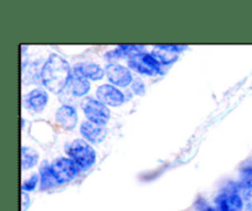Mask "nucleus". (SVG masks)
Returning a JSON list of instances; mask_svg holds the SVG:
<instances>
[{
  "mask_svg": "<svg viewBox=\"0 0 252 211\" xmlns=\"http://www.w3.org/2000/svg\"><path fill=\"white\" fill-rule=\"evenodd\" d=\"M68 90L75 97H83L90 91V82L88 79L73 71L70 79H69Z\"/></svg>",
  "mask_w": 252,
  "mask_h": 211,
  "instance_id": "obj_13",
  "label": "nucleus"
},
{
  "mask_svg": "<svg viewBox=\"0 0 252 211\" xmlns=\"http://www.w3.org/2000/svg\"><path fill=\"white\" fill-rule=\"evenodd\" d=\"M56 122L63 129L71 130L78 124V113L74 107L64 105L59 107L56 112Z\"/></svg>",
  "mask_w": 252,
  "mask_h": 211,
  "instance_id": "obj_9",
  "label": "nucleus"
},
{
  "mask_svg": "<svg viewBox=\"0 0 252 211\" xmlns=\"http://www.w3.org/2000/svg\"><path fill=\"white\" fill-rule=\"evenodd\" d=\"M80 132L84 137H85L88 141H90L91 144H98V142H102L103 139L107 135V129H106L103 125L95 124L93 122H84L80 127Z\"/></svg>",
  "mask_w": 252,
  "mask_h": 211,
  "instance_id": "obj_10",
  "label": "nucleus"
},
{
  "mask_svg": "<svg viewBox=\"0 0 252 211\" xmlns=\"http://www.w3.org/2000/svg\"><path fill=\"white\" fill-rule=\"evenodd\" d=\"M105 70L106 76L113 86L127 87L129 83L133 82L132 73L126 66L120 65V64H108Z\"/></svg>",
  "mask_w": 252,
  "mask_h": 211,
  "instance_id": "obj_7",
  "label": "nucleus"
},
{
  "mask_svg": "<svg viewBox=\"0 0 252 211\" xmlns=\"http://www.w3.org/2000/svg\"><path fill=\"white\" fill-rule=\"evenodd\" d=\"M73 71L79 74V75L84 76L88 80L94 81L101 80L103 75H105V70L95 63H79L74 66Z\"/></svg>",
  "mask_w": 252,
  "mask_h": 211,
  "instance_id": "obj_12",
  "label": "nucleus"
},
{
  "mask_svg": "<svg viewBox=\"0 0 252 211\" xmlns=\"http://www.w3.org/2000/svg\"><path fill=\"white\" fill-rule=\"evenodd\" d=\"M132 90L135 95L143 96L145 93V85L140 79H135L132 82Z\"/></svg>",
  "mask_w": 252,
  "mask_h": 211,
  "instance_id": "obj_19",
  "label": "nucleus"
},
{
  "mask_svg": "<svg viewBox=\"0 0 252 211\" xmlns=\"http://www.w3.org/2000/svg\"><path fill=\"white\" fill-rule=\"evenodd\" d=\"M39 183H41L39 185L41 190H48L59 184L54 177L51 164L46 161L41 164V168H39Z\"/></svg>",
  "mask_w": 252,
  "mask_h": 211,
  "instance_id": "obj_14",
  "label": "nucleus"
},
{
  "mask_svg": "<svg viewBox=\"0 0 252 211\" xmlns=\"http://www.w3.org/2000/svg\"><path fill=\"white\" fill-rule=\"evenodd\" d=\"M96 96H97V100L100 102H102L106 106H111V107H118L125 102V95H123L122 91L118 90V87H116V86L108 85V83L97 87Z\"/></svg>",
  "mask_w": 252,
  "mask_h": 211,
  "instance_id": "obj_8",
  "label": "nucleus"
},
{
  "mask_svg": "<svg viewBox=\"0 0 252 211\" xmlns=\"http://www.w3.org/2000/svg\"><path fill=\"white\" fill-rule=\"evenodd\" d=\"M216 209L218 211H244L245 200L241 195L240 184H233L216 198Z\"/></svg>",
  "mask_w": 252,
  "mask_h": 211,
  "instance_id": "obj_3",
  "label": "nucleus"
},
{
  "mask_svg": "<svg viewBox=\"0 0 252 211\" xmlns=\"http://www.w3.org/2000/svg\"><path fill=\"white\" fill-rule=\"evenodd\" d=\"M66 154L71 161L81 169H89L96 161V152L89 142L76 139L66 147Z\"/></svg>",
  "mask_w": 252,
  "mask_h": 211,
  "instance_id": "obj_2",
  "label": "nucleus"
},
{
  "mask_svg": "<svg viewBox=\"0 0 252 211\" xmlns=\"http://www.w3.org/2000/svg\"><path fill=\"white\" fill-rule=\"evenodd\" d=\"M25 103L34 112H41L48 103V93L43 88H34L25 96Z\"/></svg>",
  "mask_w": 252,
  "mask_h": 211,
  "instance_id": "obj_11",
  "label": "nucleus"
},
{
  "mask_svg": "<svg viewBox=\"0 0 252 211\" xmlns=\"http://www.w3.org/2000/svg\"><path fill=\"white\" fill-rule=\"evenodd\" d=\"M71 69L68 61L58 54H52L41 70L42 83L53 93H61L68 86Z\"/></svg>",
  "mask_w": 252,
  "mask_h": 211,
  "instance_id": "obj_1",
  "label": "nucleus"
},
{
  "mask_svg": "<svg viewBox=\"0 0 252 211\" xmlns=\"http://www.w3.org/2000/svg\"><path fill=\"white\" fill-rule=\"evenodd\" d=\"M241 195L244 196V200H245V211H252V191H246Z\"/></svg>",
  "mask_w": 252,
  "mask_h": 211,
  "instance_id": "obj_20",
  "label": "nucleus"
},
{
  "mask_svg": "<svg viewBox=\"0 0 252 211\" xmlns=\"http://www.w3.org/2000/svg\"><path fill=\"white\" fill-rule=\"evenodd\" d=\"M128 66L143 75L153 76L161 73V64L153 56V54H148L145 52L128 59Z\"/></svg>",
  "mask_w": 252,
  "mask_h": 211,
  "instance_id": "obj_5",
  "label": "nucleus"
},
{
  "mask_svg": "<svg viewBox=\"0 0 252 211\" xmlns=\"http://www.w3.org/2000/svg\"><path fill=\"white\" fill-rule=\"evenodd\" d=\"M21 196H22V211H26L27 208L30 206V204H31V200H30V196L29 194L25 193V191H22L21 193Z\"/></svg>",
  "mask_w": 252,
  "mask_h": 211,
  "instance_id": "obj_21",
  "label": "nucleus"
},
{
  "mask_svg": "<svg viewBox=\"0 0 252 211\" xmlns=\"http://www.w3.org/2000/svg\"><path fill=\"white\" fill-rule=\"evenodd\" d=\"M203 211H218L216 208H212V206H207Z\"/></svg>",
  "mask_w": 252,
  "mask_h": 211,
  "instance_id": "obj_22",
  "label": "nucleus"
},
{
  "mask_svg": "<svg viewBox=\"0 0 252 211\" xmlns=\"http://www.w3.org/2000/svg\"><path fill=\"white\" fill-rule=\"evenodd\" d=\"M51 167L54 177H56L59 184H64L73 181L76 174H78L79 169V167L70 158H66V157L56 158L52 162Z\"/></svg>",
  "mask_w": 252,
  "mask_h": 211,
  "instance_id": "obj_6",
  "label": "nucleus"
},
{
  "mask_svg": "<svg viewBox=\"0 0 252 211\" xmlns=\"http://www.w3.org/2000/svg\"><path fill=\"white\" fill-rule=\"evenodd\" d=\"M38 158L39 156L36 150L27 146L21 147V168L24 171L36 166L37 162H38Z\"/></svg>",
  "mask_w": 252,
  "mask_h": 211,
  "instance_id": "obj_16",
  "label": "nucleus"
},
{
  "mask_svg": "<svg viewBox=\"0 0 252 211\" xmlns=\"http://www.w3.org/2000/svg\"><path fill=\"white\" fill-rule=\"evenodd\" d=\"M144 51V47L143 46H133V44H129V46H120L115 51L110 52V53L106 54V56L110 59L112 58H133V56L138 55V54L143 53Z\"/></svg>",
  "mask_w": 252,
  "mask_h": 211,
  "instance_id": "obj_15",
  "label": "nucleus"
},
{
  "mask_svg": "<svg viewBox=\"0 0 252 211\" xmlns=\"http://www.w3.org/2000/svg\"><path fill=\"white\" fill-rule=\"evenodd\" d=\"M38 181H39L38 174H32L29 179H26V181L22 183V185H21L22 191H25V193H30V191L34 190L37 186V184H38Z\"/></svg>",
  "mask_w": 252,
  "mask_h": 211,
  "instance_id": "obj_18",
  "label": "nucleus"
},
{
  "mask_svg": "<svg viewBox=\"0 0 252 211\" xmlns=\"http://www.w3.org/2000/svg\"><path fill=\"white\" fill-rule=\"evenodd\" d=\"M81 108L84 110V114L88 118L89 122H93L95 124L103 125L105 127L106 123L110 120L111 113L110 109L106 105L100 102L95 98L88 97L81 102Z\"/></svg>",
  "mask_w": 252,
  "mask_h": 211,
  "instance_id": "obj_4",
  "label": "nucleus"
},
{
  "mask_svg": "<svg viewBox=\"0 0 252 211\" xmlns=\"http://www.w3.org/2000/svg\"><path fill=\"white\" fill-rule=\"evenodd\" d=\"M152 54H153V56H154V58L157 59L160 64H161V65L162 64H164V65H166V64H171L179 59V54L175 53V52L167 51V49L161 48V47H159V46L155 47Z\"/></svg>",
  "mask_w": 252,
  "mask_h": 211,
  "instance_id": "obj_17",
  "label": "nucleus"
}]
</instances>
